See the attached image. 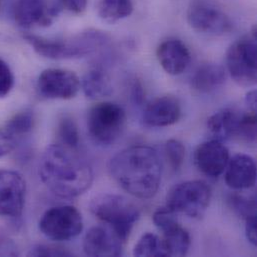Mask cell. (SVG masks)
Wrapping results in <instances>:
<instances>
[{
  "mask_svg": "<svg viewBox=\"0 0 257 257\" xmlns=\"http://www.w3.org/2000/svg\"><path fill=\"white\" fill-rule=\"evenodd\" d=\"M39 175L44 185L55 195L74 198L87 191L93 182V171L88 161L77 149L60 143L44 150Z\"/></svg>",
  "mask_w": 257,
  "mask_h": 257,
  "instance_id": "obj_1",
  "label": "cell"
},
{
  "mask_svg": "<svg viewBox=\"0 0 257 257\" xmlns=\"http://www.w3.org/2000/svg\"><path fill=\"white\" fill-rule=\"evenodd\" d=\"M108 169L118 185L134 197L149 199L158 191L162 165L152 147L135 145L119 151L110 159Z\"/></svg>",
  "mask_w": 257,
  "mask_h": 257,
  "instance_id": "obj_2",
  "label": "cell"
},
{
  "mask_svg": "<svg viewBox=\"0 0 257 257\" xmlns=\"http://www.w3.org/2000/svg\"><path fill=\"white\" fill-rule=\"evenodd\" d=\"M25 41L39 55L50 59L79 58L95 51L107 42V36L100 31H87L71 38H46L25 34Z\"/></svg>",
  "mask_w": 257,
  "mask_h": 257,
  "instance_id": "obj_3",
  "label": "cell"
},
{
  "mask_svg": "<svg viewBox=\"0 0 257 257\" xmlns=\"http://www.w3.org/2000/svg\"><path fill=\"white\" fill-rule=\"evenodd\" d=\"M91 213L109 226L125 243L140 217L136 205L122 195L100 194L90 202Z\"/></svg>",
  "mask_w": 257,
  "mask_h": 257,
  "instance_id": "obj_4",
  "label": "cell"
},
{
  "mask_svg": "<svg viewBox=\"0 0 257 257\" xmlns=\"http://www.w3.org/2000/svg\"><path fill=\"white\" fill-rule=\"evenodd\" d=\"M126 127L124 109L113 102H99L87 114V130L91 139L103 146L111 145Z\"/></svg>",
  "mask_w": 257,
  "mask_h": 257,
  "instance_id": "obj_5",
  "label": "cell"
},
{
  "mask_svg": "<svg viewBox=\"0 0 257 257\" xmlns=\"http://www.w3.org/2000/svg\"><path fill=\"white\" fill-rule=\"evenodd\" d=\"M211 200L210 187L201 180H190L172 187L166 197V206L173 212L191 218H200Z\"/></svg>",
  "mask_w": 257,
  "mask_h": 257,
  "instance_id": "obj_6",
  "label": "cell"
},
{
  "mask_svg": "<svg viewBox=\"0 0 257 257\" xmlns=\"http://www.w3.org/2000/svg\"><path fill=\"white\" fill-rule=\"evenodd\" d=\"M256 26L251 33L235 41L227 50L226 66L232 79L240 86L256 83Z\"/></svg>",
  "mask_w": 257,
  "mask_h": 257,
  "instance_id": "obj_7",
  "label": "cell"
},
{
  "mask_svg": "<svg viewBox=\"0 0 257 257\" xmlns=\"http://www.w3.org/2000/svg\"><path fill=\"white\" fill-rule=\"evenodd\" d=\"M40 231L49 239L67 241L83 230L81 213L71 205L54 206L46 210L39 221Z\"/></svg>",
  "mask_w": 257,
  "mask_h": 257,
  "instance_id": "obj_8",
  "label": "cell"
},
{
  "mask_svg": "<svg viewBox=\"0 0 257 257\" xmlns=\"http://www.w3.org/2000/svg\"><path fill=\"white\" fill-rule=\"evenodd\" d=\"M187 21L192 29L209 35H222L232 29L229 16L215 4L206 0H194L187 10Z\"/></svg>",
  "mask_w": 257,
  "mask_h": 257,
  "instance_id": "obj_9",
  "label": "cell"
},
{
  "mask_svg": "<svg viewBox=\"0 0 257 257\" xmlns=\"http://www.w3.org/2000/svg\"><path fill=\"white\" fill-rule=\"evenodd\" d=\"M152 219L156 227L162 232V240L168 256L186 255L191 244L190 235L178 223L176 213L165 206L158 208Z\"/></svg>",
  "mask_w": 257,
  "mask_h": 257,
  "instance_id": "obj_10",
  "label": "cell"
},
{
  "mask_svg": "<svg viewBox=\"0 0 257 257\" xmlns=\"http://www.w3.org/2000/svg\"><path fill=\"white\" fill-rule=\"evenodd\" d=\"M26 199V181L15 170L0 169V216H21Z\"/></svg>",
  "mask_w": 257,
  "mask_h": 257,
  "instance_id": "obj_11",
  "label": "cell"
},
{
  "mask_svg": "<svg viewBox=\"0 0 257 257\" xmlns=\"http://www.w3.org/2000/svg\"><path fill=\"white\" fill-rule=\"evenodd\" d=\"M39 94L47 99H71L80 89L78 76L69 70L49 68L41 72L37 79Z\"/></svg>",
  "mask_w": 257,
  "mask_h": 257,
  "instance_id": "obj_12",
  "label": "cell"
},
{
  "mask_svg": "<svg viewBox=\"0 0 257 257\" xmlns=\"http://www.w3.org/2000/svg\"><path fill=\"white\" fill-rule=\"evenodd\" d=\"M58 13V8L47 0H15L12 15L15 23L22 28L48 26Z\"/></svg>",
  "mask_w": 257,
  "mask_h": 257,
  "instance_id": "obj_13",
  "label": "cell"
},
{
  "mask_svg": "<svg viewBox=\"0 0 257 257\" xmlns=\"http://www.w3.org/2000/svg\"><path fill=\"white\" fill-rule=\"evenodd\" d=\"M229 158L227 147L216 139L202 142L194 153V163L198 170L211 178H216L224 172Z\"/></svg>",
  "mask_w": 257,
  "mask_h": 257,
  "instance_id": "obj_14",
  "label": "cell"
},
{
  "mask_svg": "<svg viewBox=\"0 0 257 257\" xmlns=\"http://www.w3.org/2000/svg\"><path fill=\"white\" fill-rule=\"evenodd\" d=\"M124 242L107 225L93 226L85 234L83 250L88 256H120Z\"/></svg>",
  "mask_w": 257,
  "mask_h": 257,
  "instance_id": "obj_15",
  "label": "cell"
},
{
  "mask_svg": "<svg viewBox=\"0 0 257 257\" xmlns=\"http://www.w3.org/2000/svg\"><path fill=\"white\" fill-rule=\"evenodd\" d=\"M181 116L178 99L172 95L155 98L144 109L143 122L149 127H166L176 123Z\"/></svg>",
  "mask_w": 257,
  "mask_h": 257,
  "instance_id": "obj_16",
  "label": "cell"
},
{
  "mask_svg": "<svg viewBox=\"0 0 257 257\" xmlns=\"http://www.w3.org/2000/svg\"><path fill=\"white\" fill-rule=\"evenodd\" d=\"M225 182L233 190H245L256 182V164L247 154H235L229 158L225 168Z\"/></svg>",
  "mask_w": 257,
  "mask_h": 257,
  "instance_id": "obj_17",
  "label": "cell"
},
{
  "mask_svg": "<svg viewBox=\"0 0 257 257\" xmlns=\"http://www.w3.org/2000/svg\"><path fill=\"white\" fill-rule=\"evenodd\" d=\"M156 55L163 70L170 75L183 73L190 63V52L179 39L163 41L158 46Z\"/></svg>",
  "mask_w": 257,
  "mask_h": 257,
  "instance_id": "obj_18",
  "label": "cell"
},
{
  "mask_svg": "<svg viewBox=\"0 0 257 257\" xmlns=\"http://www.w3.org/2000/svg\"><path fill=\"white\" fill-rule=\"evenodd\" d=\"M226 80V71L217 63L199 65L191 76V86L199 93L208 94L221 88Z\"/></svg>",
  "mask_w": 257,
  "mask_h": 257,
  "instance_id": "obj_19",
  "label": "cell"
},
{
  "mask_svg": "<svg viewBox=\"0 0 257 257\" xmlns=\"http://www.w3.org/2000/svg\"><path fill=\"white\" fill-rule=\"evenodd\" d=\"M242 113L232 108H225L212 114L207 121V128L213 136L212 139L219 141L237 136Z\"/></svg>",
  "mask_w": 257,
  "mask_h": 257,
  "instance_id": "obj_20",
  "label": "cell"
},
{
  "mask_svg": "<svg viewBox=\"0 0 257 257\" xmlns=\"http://www.w3.org/2000/svg\"><path fill=\"white\" fill-rule=\"evenodd\" d=\"M80 87H82L84 94L91 99L107 97L113 92L108 75L101 69L88 71L80 81Z\"/></svg>",
  "mask_w": 257,
  "mask_h": 257,
  "instance_id": "obj_21",
  "label": "cell"
},
{
  "mask_svg": "<svg viewBox=\"0 0 257 257\" xmlns=\"http://www.w3.org/2000/svg\"><path fill=\"white\" fill-rule=\"evenodd\" d=\"M132 0H100L97 5L99 17L109 23H114L131 15Z\"/></svg>",
  "mask_w": 257,
  "mask_h": 257,
  "instance_id": "obj_22",
  "label": "cell"
},
{
  "mask_svg": "<svg viewBox=\"0 0 257 257\" xmlns=\"http://www.w3.org/2000/svg\"><path fill=\"white\" fill-rule=\"evenodd\" d=\"M133 254L135 256H168L162 238L153 233H145L136 243Z\"/></svg>",
  "mask_w": 257,
  "mask_h": 257,
  "instance_id": "obj_23",
  "label": "cell"
},
{
  "mask_svg": "<svg viewBox=\"0 0 257 257\" xmlns=\"http://www.w3.org/2000/svg\"><path fill=\"white\" fill-rule=\"evenodd\" d=\"M56 136L58 143L70 147L78 148L79 145V131L75 120L68 115L62 116L57 123Z\"/></svg>",
  "mask_w": 257,
  "mask_h": 257,
  "instance_id": "obj_24",
  "label": "cell"
},
{
  "mask_svg": "<svg viewBox=\"0 0 257 257\" xmlns=\"http://www.w3.org/2000/svg\"><path fill=\"white\" fill-rule=\"evenodd\" d=\"M35 123L34 113L31 110H23L13 115L5 124L4 128L15 139L29 133Z\"/></svg>",
  "mask_w": 257,
  "mask_h": 257,
  "instance_id": "obj_25",
  "label": "cell"
},
{
  "mask_svg": "<svg viewBox=\"0 0 257 257\" xmlns=\"http://www.w3.org/2000/svg\"><path fill=\"white\" fill-rule=\"evenodd\" d=\"M228 201L232 209L244 220L256 216V199L254 196L246 197L239 194H232Z\"/></svg>",
  "mask_w": 257,
  "mask_h": 257,
  "instance_id": "obj_26",
  "label": "cell"
},
{
  "mask_svg": "<svg viewBox=\"0 0 257 257\" xmlns=\"http://www.w3.org/2000/svg\"><path fill=\"white\" fill-rule=\"evenodd\" d=\"M165 154L170 167L174 171L179 170L185 158L184 145L176 139H170L165 144Z\"/></svg>",
  "mask_w": 257,
  "mask_h": 257,
  "instance_id": "obj_27",
  "label": "cell"
},
{
  "mask_svg": "<svg viewBox=\"0 0 257 257\" xmlns=\"http://www.w3.org/2000/svg\"><path fill=\"white\" fill-rule=\"evenodd\" d=\"M247 142H255L256 140V112L242 113L237 136Z\"/></svg>",
  "mask_w": 257,
  "mask_h": 257,
  "instance_id": "obj_28",
  "label": "cell"
},
{
  "mask_svg": "<svg viewBox=\"0 0 257 257\" xmlns=\"http://www.w3.org/2000/svg\"><path fill=\"white\" fill-rule=\"evenodd\" d=\"M14 85V76L9 65L0 58V98L9 94Z\"/></svg>",
  "mask_w": 257,
  "mask_h": 257,
  "instance_id": "obj_29",
  "label": "cell"
},
{
  "mask_svg": "<svg viewBox=\"0 0 257 257\" xmlns=\"http://www.w3.org/2000/svg\"><path fill=\"white\" fill-rule=\"evenodd\" d=\"M29 255L32 256H71L72 253L63 247L40 244L31 248Z\"/></svg>",
  "mask_w": 257,
  "mask_h": 257,
  "instance_id": "obj_30",
  "label": "cell"
},
{
  "mask_svg": "<svg viewBox=\"0 0 257 257\" xmlns=\"http://www.w3.org/2000/svg\"><path fill=\"white\" fill-rule=\"evenodd\" d=\"M16 139L5 128H0V158L9 154L15 147Z\"/></svg>",
  "mask_w": 257,
  "mask_h": 257,
  "instance_id": "obj_31",
  "label": "cell"
},
{
  "mask_svg": "<svg viewBox=\"0 0 257 257\" xmlns=\"http://www.w3.org/2000/svg\"><path fill=\"white\" fill-rule=\"evenodd\" d=\"M59 3L68 11L75 14H81L86 10L88 0H59Z\"/></svg>",
  "mask_w": 257,
  "mask_h": 257,
  "instance_id": "obj_32",
  "label": "cell"
},
{
  "mask_svg": "<svg viewBox=\"0 0 257 257\" xmlns=\"http://www.w3.org/2000/svg\"><path fill=\"white\" fill-rule=\"evenodd\" d=\"M245 233L248 241L256 246L257 245V229L256 216L249 217L245 219Z\"/></svg>",
  "mask_w": 257,
  "mask_h": 257,
  "instance_id": "obj_33",
  "label": "cell"
},
{
  "mask_svg": "<svg viewBox=\"0 0 257 257\" xmlns=\"http://www.w3.org/2000/svg\"><path fill=\"white\" fill-rule=\"evenodd\" d=\"M131 97L134 103L137 105H141L144 101V91L142 88V85L140 82L135 81L132 85V92H131Z\"/></svg>",
  "mask_w": 257,
  "mask_h": 257,
  "instance_id": "obj_34",
  "label": "cell"
},
{
  "mask_svg": "<svg viewBox=\"0 0 257 257\" xmlns=\"http://www.w3.org/2000/svg\"><path fill=\"white\" fill-rule=\"evenodd\" d=\"M256 90L249 91L245 96V104L251 112H256Z\"/></svg>",
  "mask_w": 257,
  "mask_h": 257,
  "instance_id": "obj_35",
  "label": "cell"
},
{
  "mask_svg": "<svg viewBox=\"0 0 257 257\" xmlns=\"http://www.w3.org/2000/svg\"><path fill=\"white\" fill-rule=\"evenodd\" d=\"M0 1H1V0H0Z\"/></svg>",
  "mask_w": 257,
  "mask_h": 257,
  "instance_id": "obj_36",
  "label": "cell"
}]
</instances>
